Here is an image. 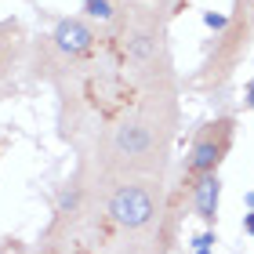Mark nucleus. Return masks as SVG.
<instances>
[{
	"label": "nucleus",
	"instance_id": "obj_1",
	"mask_svg": "<svg viewBox=\"0 0 254 254\" xmlns=\"http://www.w3.org/2000/svg\"><path fill=\"white\" fill-rule=\"evenodd\" d=\"M178 127V87L138 91V102L102 134L95 171L98 182L124 175H164Z\"/></svg>",
	"mask_w": 254,
	"mask_h": 254
},
{
	"label": "nucleus",
	"instance_id": "obj_2",
	"mask_svg": "<svg viewBox=\"0 0 254 254\" xmlns=\"http://www.w3.org/2000/svg\"><path fill=\"white\" fill-rule=\"evenodd\" d=\"M124 73L134 84V91H160L175 87L171 73V51H167V29L164 18L153 11H138L124 37Z\"/></svg>",
	"mask_w": 254,
	"mask_h": 254
},
{
	"label": "nucleus",
	"instance_id": "obj_3",
	"mask_svg": "<svg viewBox=\"0 0 254 254\" xmlns=\"http://www.w3.org/2000/svg\"><path fill=\"white\" fill-rule=\"evenodd\" d=\"M98 189L106 218L124 233H149L164 218V175H124Z\"/></svg>",
	"mask_w": 254,
	"mask_h": 254
},
{
	"label": "nucleus",
	"instance_id": "obj_4",
	"mask_svg": "<svg viewBox=\"0 0 254 254\" xmlns=\"http://www.w3.org/2000/svg\"><path fill=\"white\" fill-rule=\"evenodd\" d=\"M254 11H244V7H236V15L229 18V26L218 33V40H214V51H211V59L203 62V87H222L229 76L236 73V65L247 59V51H251V33H254Z\"/></svg>",
	"mask_w": 254,
	"mask_h": 254
},
{
	"label": "nucleus",
	"instance_id": "obj_5",
	"mask_svg": "<svg viewBox=\"0 0 254 254\" xmlns=\"http://www.w3.org/2000/svg\"><path fill=\"white\" fill-rule=\"evenodd\" d=\"M95 48H98V29L91 26V18H84V15L59 18L55 29L44 37V73L84 62Z\"/></svg>",
	"mask_w": 254,
	"mask_h": 254
},
{
	"label": "nucleus",
	"instance_id": "obj_6",
	"mask_svg": "<svg viewBox=\"0 0 254 254\" xmlns=\"http://www.w3.org/2000/svg\"><path fill=\"white\" fill-rule=\"evenodd\" d=\"M233 138H236V120H233V117H214V120H207L200 131L192 134L189 160H186V171H182V178L192 186L196 178L218 175L222 160L229 156V149H233Z\"/></svg>",
	"mask_w": 254,
	"mask_h": 254
},
{
	"label": "nucleus",
	"instance_id": "obj_7",
	"mask_svg": "<svg viewBox=\"0 0 254 254\" xmlns=\"http://www.w3.org/2000/svg\"><path fill=\"white\" fill-rule=\"evenodd\" d=\"M26 48H29V37L22 29V22L18 18H0V84L22 65Z\"/></svg>",
	"mask_w": 254,
	"mask_h": 254
},
{
	"label": "nucleus",
	"instance_id": "obj_8",
	"mask_svg": "<svg viewBox=\"0 0 254 254\" xmlns=\"http://www.w3.org/2000/svg\"><path fill=\"white\" fill-rule=\"evenodd\" d=\"M192 211L200 222L214 225L218 222V203H222V178L218 175H207V178H196L192 182Z\"/></svg>",
	"mask_w": 254,
	"mask_h": 254
},
{
	"label": "nucleus",
	"instance_id": "obj_9",
	"mask_svg": "<svg viewBox=\"0 0 254 254\" xmlns=\"http://www.w3.org/2000/svg\"><path fill=\"white\" fill-rule=\"evenodd\" d=\"M84 18L113 22V18H117V4H113V0H84Z\"/></svg>",
	"mask_w": 254,
	"mask_h": 254
},
{
	"label": "nucleus",
	"instance_id": "obj_10",
	"mask_svg": "<svg viewBox=\"0 0 254 254\" xmlns=\"http://www.w3.org/2000/svg\"><path fill=\"white\" fill-rule=\"evenodd\" d=\"M218 244V236L214 233H203V236H196V244H192V254H211Z\"/></svg>",
	"mask_w": 254,
	"mask_h": 254
},
{
	"label": "nucleus",
	"instance_id": "obj_11",
	"mask_svg": "<svg viewBox=\"0 0 254 254\" xmlns=\"http://www.w3.org/2000/svg\"><path fill=\"white\" fill-rule=\"evenodd\" d=\"M203 26L214 29V33H222V29L229 26V18H225V15H214V11H207V15H203Z\"/></svg>",
	"mask_w": 254,
	"mask_h": 254
},
{
	"label": "nucleus",
	"instance_id": "obj_12",
	"mask_svg": "<svg viewBox=\"0 0 254 254\" xmlns=\"http://www.w3.org/2000/svg\"><path fill=\"white\" fill-rule=\"evenodd\" d=\"M244 233H247V236H254V211H251V214H244Z\"/></svg>",
	"mask_w": 254,
	"mask_h": 254
},
{
	"label": "nucleus",
	"instance_id": "obj_13",
	"mask_svg": "<svg viewBox=\"0 0 254 254\" xmlns=\"http://www.w3.org/2000/svg\"><path fill=\"white\" fill-rule=\"evenodd\" d=\"M247 106L254 109V80H251V84H247Z\"/></svg>",
	"mask_w": 254,
	"mask_h": 254
},
{
	"label": "nucleus",
	"instance_id": "obj_14",
	"mask_svg": "<svg viewBox=\"0 0 254 254\" xmlns=\"http://www.w3.org/2000/svg\"><path fill=\"white\" fill-rule=\"evenodd\" d=\"M247 207H251V211H254V192H247Z\"/></svg>",
	"mask_w": 254,
	"mask_h": 254
},
{
	"label": "nucleus",
	"instance_id": "obj_15",
	"mask_svg": "<svg viewBox=\"0 0 254 254\" xmlns=\"http://www.w3.org/2000/svg\"><path fill=\"white\" fill-rule=\"evenodd\" d=\"M40 254H59V251H40Z\"/></svg>",
	"mask_w": 254,
	"mask_h": 254
},
{
	"label": "nucleus",
	"instance_id": "obj_16",
	"mask_svg": "<svg viewBox=\"0 0 254 254\" xmlns=\"http://www.w3.org/2000/svg\"><path fill=\"white\" fill-rule=\"evenodd\" d=\"M153 254H167V251H153Z\"/></svg>",
	"mask_w": 254,
	"mask_h": 254
}]
</instances>
